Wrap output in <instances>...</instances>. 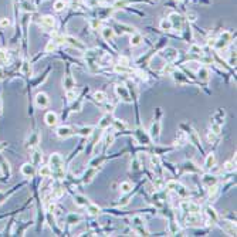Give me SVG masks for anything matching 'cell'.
Instances as JSON below:
<instances>
[{
	"label": "cell",
	"mask_w": 237,
	"mask_h": 237,
	"mask_svg": "<svg viewBox=\"0 0 237 237\" xmlns=\"http://www.w3.org/2000/svg\"><path fill=\"white\" fill-rule=\"evenodd\" d=\"M50 165H51V175H54L57 179L64 178V168H63V159L58 154H53L50 156Z\"/></svg>",
	"instance_id": "cell-1"
},
{
	"label": "cell",
	"mask_w": 237,
	"mask_h": 237,
	"mask_svg": "<svg viewBox=\"0 0 237 237\" xmlns=\"http://www.w3.org/2000/svg\"><path fill=\"white\" fill-rule=\"evenodd\" d=\"M230 38H231V36H230V33H223L222 36H220V38L217 40V43H216V47H217L219 50H222V48H224L226 46H227L229 43H230Z\"/></svg>",
	"instance_id": "cell-2"
},
{
	"label": "cell",
	"mask_w": 237,
	"mask_h": 237,
	"mask_svg": "<svg viewBox=\"0 0 237 237\" xmlns=\"http://www.w3.org/2000/svg\"><path fill=\"white\" fill-rule=\"evenodd\" d=\"M48 102H50V99H48V97H47V94L38 93L37 95H36V104H37V107L46 108L47 105H48Z\"/></svg>",
	"instance_id": "cell-3"
},
{
	"label": "cell",
	"mask_w": 237,
	"mask_h": 237,
	"mask_svg": "<svg viewBox=\"0 0 237 237\" xmlns=\"http://www.w3.org/2000/svg\"><path fill=\"white\" fill-rule=\"evenodd\" d=\"M220 227L229 234V236H236V224L230 222H220Z\"/></svg>",
	"instance_id": "cell-4"
},
{
	"label": "cell",
	"mask_w": 237,
	"mask_h": 237,
	"mask_svg": "<svg viewBox=\"0 0 237 237\" xmlns=\"http://www.w3.org/2000/svg\"><path fill=\"white\" fill-rule=\"evenodd\" d=\"M169 22L172 23V28H176V30L182 28V17L179 14H176V13H170Z\"/></svg>",
	"instance_id": "cell-5"
},
{
	"label": "cell",
	"mask_w": 237,
	"mask_h": 237,
	"mask_svg": "<svg viewBox=\"0 0 237 237\" xmlns=\"http://www.w3.org/2000/svg\"><path fill=\"white\" fill-rule=\"evenodd\" d=\"M115 93H117L118 95H119L121 98L124 99V101H126V102L131 101V99H129V94H128V89H126V87H124V85H117V87H115Z\"/></svg>",
	"instance_id": "cell-6"
},
{
	"label": "cell",
	"mask_w": 237,
	"mask_h": 237,
	"mask_svg": "<svg viewBox=\"0 0 237 237\" xmlns=\"http://www.w3.org/2000/svg\"><path fill=\"white\" fill-rule=\"evenodd\" d=\"M73 129H71L70 126H60L58 129H57V136L58 138H70L71 135H73Z\"/></svg>",
	"instance_id": "cell-7"
},
{
	"label": "cell",
	"mask_w": 237,
	"mask_h": 237,
	"mask_svg": "<svg viewBox=\"0 0 237 237\" xmlns=\"http://www.w3.org/2000/svg\"><path fill=\"white\" fill-rule=\"evenodd\" d=\"M162 56L168 60V61H175L178 58V50L175 48H166L165 51L162 53Z\"/></svg>",
	"instance_id": "cell-8"
},
{
	"label": "cell",
	"mask_w": 237,
	"mask_h": 237,
	"mask_svg": "<svg viewBox=\"0 0 237 237\" xmlns=\"http://www.w3.org/2000/svg\"><path fill=\"white\" fill-rule=\"evenodd\" d=\"M22 173L24 176H27V178H33L34 173H36V170H34L33 165H30V163H24V165L22 166Z\"/></svg>",
	"instance_id": "cell-9"
},
{
	"label": "cell",
	"mask_w": 237,
	"mask_h": 237,
	"mask_svg": "<svg viewBox=\"0 0 237 237\" xmlns=\"http://www.w3.org/2000/svg\"><path fill=\"white\" fill-rule=\"evenodd\" d=\"M54 24H56V20H54V17H51V16H44L43 19H41V26H43L44 28H53Z\"/></svg>",
	"instance_id": "cell-10"
},
{
	"label": "cell",
	"mask_w": 237,
	"mask_h": 237,
	"mask_svg": "<svg viewBox=\"0 0 237 237\" xmlns=\"http://www.w3.org/2000/svg\"><path fill=\"white\" fill-rule=\"evenodd\" d=\"M44 121L48 126H56L57 125V115L54 112H47L46 117H44Z\"/></svg>",
	"instance_id": "cell-11"
},
{
	"label": "cell",
	"mask_w": 237,
	"mask_h": 237,
	"mask_svg": "<svg viewBox=\"0 0 237 237\" xmlns=\"http://www.w3.org/2000/svg\"><path fill=\"white\" fill-rule=\"evenodd\" d=\"M64 38H65V41H68V43H70L73 47H75V48H78V50H84V44L80 43L77 38L70 37V36H68V37H64Z\"/></svg>",
	"instance_id": "cell-12"
},
{
	"label": "cell",
	"mask_w": 237,
	"mask_h": 237,
	"mask_svg": "<svg viewBox=\"0 0 237 237\" xmlns=\"http://www.w3.org/2000/svg\"><path fill=\"white\" fill-rule=\"evenodd\" d=\"M197 75H199V78L202 81H209L210 73H209V70H206V68H199V70H197Z\"/></svg>",
	"instance_id": "cell-13"
},
{
	"label": "cell",
	"mask_w": 237,
	"mask_h": 237,
	"mask_svg": "<svg viewBox=\"0 0 237 237\" xmlns=\"http://www.w3.org/2000/svg\"><path fill=\"white\" fill-rule=\"evenodd\" d=\"M114 33H115L114 28H108V27L102 28V37H104L107 41L112 40V37H114Z\"/></svg>",
	"instance_id": "cell-14"
},
{
	"label": "cell",
	"mask_w": 237,
	"mask_h": 237,
	"mask_svg": "<svg viewBox=\"0 0 237 237\" xmlns=\"http://www.w3.org/2000/svg\"><path fill=\"white\" fill-rule=\"evenodd\" d=\"M216 182H217V179L214 178V176H212V175H206V176H203V185L204 186H213V185H216Z\"/></svg>",
	"instance_id": "cell-15"
},
{
	"label": "cell",
	"mask_w": 237,
	"mask_h": 237,
	"mask_svg": "<svg viewBox=\"0 0 237 237\" xmlns=\"http://www.w3.org/2000/svg\"><path fill=\"white\" fill-rule=\"evenodd\" d=\"M214 165H216V158H214V155H213V154H209V155H207V158H206V162H204V166H206L207 169H212Z\"/></svg>",
	"instance_id": "cell-16"
},
{
	"label": "cell",
	"mask_w": 237,
	"mask_h": 237,
	"mask_svg": "<svg viewBox=\"0 0 237 237\" xmlns=\"http://www.w3.org/2000/svg\"><path fill=\"white\" fill-rule=\"evenodd\" d=\"M159 131H160V124L156 121V122H155L154 125H152V129H151V135H152V138H155V139L159 138Z\"/></svg>",
	"instance_id": "cell-17"
},
{
	"label": "cell",
	"mask_w": 237,
	"mask_h": 237,
	"mask_svg": "<svg viewBox=\"0 0 237 237\" xmlns=\"http://www.w3.org/2000/svg\"><path fill=\"white\" fill-rule=\"evenodd\" d=\"M111 124H112V117L111 115H105L101 119V122H99V128H107V126H109Z\"/></svg>",
	"instance_id": "cell-18"
},
{
	"label": "cell",
	"mask_w": 237,
	"mask_h": 237,
	"mask_svg": "<svg viewBox=\"0 0 237 237\" xmlns=\"http://www.w3.org/2000/svg\"><path fill=\"white\" fill-rule=\"evenodd\" d=\"M189 135H190V141L193 142L194 145H196L197 148H200V144H199V136H197V134L194 132L193 129H192V128H189ZM202 149V148H200Z\"/></svg>",
	"instance_id": "cell-19"
},
{
	"label": "cell",
	"mask_w": 237,
	"mask_h": 237,
	"mask_svg": "<svg viewBox=\"0 0 237 237\" xmlns=\"http://www.w3.org/2000/svg\"><path fill=\"white\" fill-rule=\"evenodd\" d=\"M93 131H94V128L93 126H84V128H81L80 131H78V134H80L81 136H91V134H93Z\"/></svg>",
	"instance_id": "cell-20"
},
{
	"label": "cell",
	"mask_w": 237,
	"mask_h": 237,
	"mask_svg": "<svg viewBox=\"0 0 237 237\" xmlns=\"http://www.w3.org/2000/svg\"><path fill=\"white\" fill-rule=\"evenodd\" d=\"M141 41H142V36L141 34H136V33H134L132 36H131V46H139L141 44Z\"/></svg>",
	"instance_id": "cell-21"
},
{
	"label": "cell",
	"mask_w": 237,
	"mask_h": 237,
	"mask_svg": "<svg viewBox=\"0 0 237 237\" xmlns=\"http://www.w3.org/2000/svg\"><path fill=\"white\" fill-rule=\"evenodd\" d=\"M37 142H38V135H37L36 132H34L33 135H31V138L27 141L26 146H27V148H30V146H36V145H37Z\"/></svg>",
	"instance_id": "cell-22"
},
{
	"label": "cell",
	"mask_w": 237,
	"mask_h": 237,
	"mask_svg": "<svg viewBox=\"0 0 237 237\" xmlns=\"http://www.w3.org/2000/svg\"><path fill=\"white\" fill-rule=\"evenodd\" d=\"M99 212H101V209H99L97 204H89L88 203V213L91 216H98Z\"/></svg>",
	"instance_id": "cell-23"
},
{
	"label": "cell",
	"mask_w": 237,
	"mask_h": 237,
	"mask_svg": "<svg viewBox=\"0 0 237 237\" xmlns=\"http://www.w3.org/2000/svg\"><path fill=\"white\" fill-rule=\"evenodd\" d=\"M75 204L77 206H87L88 204V199L84 196H75Z\"/></svg>",
	"instance_id": "cell-24"
},
{
	"label": "cell",
	"mask_w": 237,
	"mask_h": 237,
	"mask_svg": "<svg viewBox=\"0 0 237 237\" xmlns=\"http://www.w3.org/2000/svg\"><path fill=\"white\" fill-rule=\"evenodd\" d=\"M234 169H236V156H234V159L231 160V162H226L224 163V170H227V172H233Z\"/></svg>",
	"instance_id": "cell-25"
},
{
	"label": "cell",
	"mask_w": 237,
	"mask_h": 237,
	"mask_svg": "<svg viewBox=\"0 0 237 237\" xmlns=\"http://www.w3.org/2000/svg\"><path fill=\"white\" fill-rule=\"evenodd\" d=\"M95 173H97V170H95V169L88 170V172H87L85 175H84V182H87V183H88V182H91V180H93V178L95 176Z\"/></svg>",
	"instance_id": "cell-26"
},
{
	"label": "cell",
	"mask_w": 237,
	"mask_h": 237,
	"mask_svg": "<svg viewBox=\"0 0 237 237\" xmlns=\"http://www.w3.org/2000/svg\"><path fill=\"white\" fill-rule=\"evenodd\" d=\"M119 189H121L122 193H128V192L132 189V185H131L129 182H124V183H121L119 185Z\"/></svg>",
	"instance_id": "cell-27"
},
{
	"label": "cell",
	"mask_w": 237,
	"mask_h": 237,
	"mask_svg": "<svg viewBox=\"0 0 237 237\" xmlns=\"http://www.w3.org/2000/svg\"><path fill=\"white\" fill-rule=\"evenodd\" d=\"M160 28L165 31H170L172 30V23H170L169 20H162V22H160Z\"/></svg>",
	"instance_id": "cell-28"
},
{
	"label": "cell",
	"mask_w": 237,
	"mask_h": 237,
	"mask_svg": "<svg viewBox=\"0 0 237 237\" xmlns=\"http://www.w3.org/2000/svg\"><path fill=\"white\" fill-rule=\"evenodd\" d=\"M74 85H75V84H74V81H73V78L68 75V77L64 80V87L67 88V91H70V89H73V87H74Z\"/></svg>",
	"instance_id": "cell-29"
},
{
	"label": "cell",
	"mask_w": 237,
	"mask_h": 237,
	"mask_svg": "<svg viewBox=\"0 0 237 237\" xmlns=\"http://www.w3.org/2000/svg\"><path fill=\"white\" fill-rule=\"evenodd\" d=\"M40 175L43 176V178H48V176L51 175V168H50V166H41Z\"/></svg>",
	"instance_id": "cell-30"
},
{
	"label": "cell",
	"mask_w": 237,
	"mask_h": 237,
	"mask_svg": "<svg viewBox=\"0 0 237 237\" xmlns=\"http://www.w3.org/2000/svg\"><path fill=\"white\" fill-rule=\"evenodd\" d=\"M217 194V186L213 185V186H209V200H213Z\"/></svg>",
	"instance_id": "cell-31"
},
{
	"label": "cell",
	"mask_w": 237,
	"mask_h": 237,
	"mask_svg": "<svg viewBox=\"0 0 237 237\" xmlns=\"http://www.w3.org/2000/svg\"><path fill=\"white\" fill-rule=\"evenodd\" d=\"M94 98L99 102H104L105 99H107V95H105V93H102V91H97V93L94 94Z\"/></svg>",
	"instance_id": "cell-32"
},
{
	"label": "cell",
	"mask_w": 237,
	"mask_h": 237,
	"mask_svg": "<svg viewBox=\"0 0 237 237\" xmlns=\"http://www.w3.org/2000/svg\"><path fill=\"white\" fill-rule=\"evenodd\" d=\"M65 9V3L63 2V0H57L56 3H54V10L56 12H61V10Z\"/></svg>",
	"instance_id": "cell-33"
},
{
	"label": "cell",
	"mask_w": 237,
	"mask_h": 237,
	"mask_svg": "<svg viewBox=\"0 0 237 237\" xmlns=\"http://www.w3.org/2000/svg\"><path fill=\"white\" fill-rule=\"evenodd\" d=\"M206 213H207V216H209L210 219H213V222H217V214H216L214 209H212V207H207Z\"/></svg>",
	"instance_id": "cell-34"
},
{
	"label": "cell",
	"mask_w": 237,
	"mask_h": 237,
	"mask_svg": "<svg viewBox=\"0 0 237 237\" xmlns=\"http://www.w3.org/2000/svg\"><path fill=\"white\" fill-rule=\"evenodd\" d=\"M41 158H43V156H41L40 152L36 151V152L33 154V163H36V165H37V163H40V162H41Z\"/></svg>",
	"instance_id": "cell-35"
},
{
	"label": "cell",
	"mask_w": 237,
	"mask_h": 237,
	"mask_svg": "<svg viewBox=\"0 0 237 237\" xmlns=\"http://www.w3.org/2000/svg\"><path fill=\"white\" fill-rule=\"evenodd\" d=\"M112 122H114V125H115L117 129H126V124L125 122H121V121H118V119L112 121Z\"/></svg>",
	"instance_id": "cell-36"
},
{
	"label": "cell",
	"mask_w": 237,
	"mask_h": 237,
	"mask_svg": "<svg viewBox=\"0 0 237 237\" xmlns=\"http://www.w3.org/2000/svg\"><path fill=\"white\" fill-rule=\"evenodd\" d=\"M220 124H217V122H212V132L213 134H216V135H219L220 134Z\"/></svg>",
	"instance_id": "cell-37"
},
{
	"label": "cell",
	"mask_w": 237,
	"mask_h": 237,
	"mask_svg": "<svg viewBox=\"0 0 237 237\" xmlns=\"http://www.w3.org/2000/svg\"><path fill=\"white\" fill-rule=\"evenodd\" d=\"M63 194H64V189L63 188H56L53 190V196L54 197H60V196H63Z\"/></svg>",
	"instance_id": "cell-38"
},
{
	"label": "cell",
	"mask_w": 237,
	"mask_h": 237,
	"mask_svg": "<svg viewBox=\"0 0 237 237\" xmlns=\"http://www.w3.org/2000/svg\"><path fill=\"white\" fill-rule=\"evenodd\" d=\"M115 71H117V73H129V68L125 67V65H119V64H118L117 67H115Z\"/></svg>",
	"instance_id": "cell-39"
},
{
	"label": "cell",
	"mask_w": 237,
	"mask_h": 237,
	"mask_svg": "<svg viewBox=\"0 0 237 237\" xmlns=\"http://www.w3.org/2000/svg\"><path fill=\"white\" fill-rule=\"evenodd\" d=\"M166 188L169 189V190H175L176 188H178V182H175V180H169L166 183Z\"/></svg>",
	"instance_id": "cell-40"
},
{
	"label": "cell",
	"mask_w": 237,
	"mask_h": 237,
	"mask_svg": "<svg viewBox=\"0 0 237 237\" xmlns=\"http://www.w3.org/2000/svg\"><path fill=\"white\" fill-rule=\"evenodd\" d=\"M78 220H80V216L70 214V217H68V220H67V222H68V223H77Z\"/></svg>",
	"instance_id": "cell-41"
},
{
	"label": "cell",
	"mask_w": 237,
	"mask_h": 237,
	"mask_svg": "<svg viewBox=\"0 0 237 237\" xmlns=\"http://www.w3.org/2000/svg\"><path fill=\"white\" fill-rule=\"evenodd\" d=\"M119 65H125V67H128V65H129V60L126 58V57H119Z\"/></svg>",
	"instance_id": "cell-42"
},
{
	"label": "cell",
	"mask_w": 237,
	"mask_h": 237,
	"mask_svg": "<svg viewBox=\"0 0 237 237\" xmlns=\"http://www.w3.org/2000/svg\"><path fill=\"white\" fill-rule=\"evenodd\" d=\"M54 50H56V43H54V41H50L46 47V51H54Z\"/></svg>",
	"instance_id": "cell-43"
},
{
	"label": "cell",
	"mask_w": 237,
	"mask_h": 237,
	"mask_svg": "<svg viewBox=\"0 0 237 237\" xmlns=\"http://www.w3.org/2000/svg\"><path fill=\"white\" fill-rule=\"evenodd\" d=\"M10 20L9 19H0V27H9Z\"/></svg>",
	"instance_id": "cell-44"
},
{
	"label": "cell",
	"mask_w": 237,
	"mask_h": 237,
	"mask_svg": "<svg viewBox=\"0 0 237 237\" xmlns=\"http://www.w3.org/2000/svg\"><path fill=\"white\" fill-rule=\"evenodd\" d=\"M190 51L193 53V54H202V48H200V47H197V46H192Z\"/></svg>",
	"instance_id": "cell-45"
},
{
	"label": "cell",
	"mask_w": 237,
	"mask_h": 237,
	"mask_svg": "<svg viewBox=\"0 0 237 237\" xmlns=\"http://www.w3.org/2000/svg\"><path fill=\"white\" fill-rule=\"evenodd\" d=\"M175 80L176 81H180V83H183V81H186L185 78H183V74H180V73H175Z\"/></svg>",
	"instance_id": "cell-46"
},
{
	"label": "cell",
	"mask_w": 237,
	"mask_h": 237,
	"mask_svg": "<svg viewBox=\"0 0 237 237\" xmlns=\"http://www.w3.org/2000/svg\"><path fill=\"white\" fill-rule=\"evenodd\" d=\"M67 98L70 99V101H73V99L75 98V93H74V91H71V89H70V91H67Z\"/></svg>",
	"instance_id": "cell-47"
},
{
	"label": "cell",
	"mask_w": 237,
	"mask_h": 237,
	"mask_svg": "<svg viewBox=\"0 0 237 237\" xmlns=\"http://www.w3.org/2000/svg\"><path fill=\"white\" fill-rule=\"evenodd\" d=\"M172 71H173L172 65H165V67H163V73H165V74H166V73H172Z\"/></svg>",
	"instance_id": "cell-48"
},
{
	"label": "cell",
	"mask_w": 237,
	"mask_h": 237,
	"mask_svg": "<svg viewBox=\"0 0 237 237\" xmlns=\"http://www.w3.org/2000/svg\"><path fill=\"white\" fill-rule=\"evenodd\" d=\"M214 139H216V134L209 132V135H207V141H209V142H213Z\"/></svg>",
	"instance_id": "cell-49"
},
{
	"label": "cell",
	"mask_w": 237,
	"mask_h": 237,
	"mask_svg": "<svg viewBox=\"0 0 237 237\" xmlns=\"http://www.w3.org/2000/svg\"><path fill=\"white\" fill-rule=\"evenodd\" d=\"M188 19L190 20V22H194V20H196V14H194V13H188Z\"/></svg>",
	"instance_id": "cell-50"
},
{
	"label": "cell",
	"mask_w": 237,
	"mask_h": 237,
	"mask_svg": "<svg viewBox=\"0 0 237 237\" xmlns=\"http://www.w3.org/2000/svg\"><path fill=\"white\" fill-rule=\"evenodd\" d=\"M230 65H236V53L231 54V58H230Z\"/></svg>",
	"instance_id": "cell-51"
},
{
	"label": "cell",
	"mask_w": 237,
	"mask_h": 237,
	"mask_svg": "<svg viewBox=\"0 0 237 237\" xmlns=\"http://www.w3.org/2000/svg\"><path fill=\"white\" fill-rule=\"evenodd\" d=\"M112 142H114V135H109L107 138V145H111Z\"/></svg>",
	"instance_id": "cell-52"
},
{
	"label": "cell",
	"mask_w": 237,
	"mask_h": 237,
	"mask_svg": "<svg viewBox=\"0 0 237 237\" xmlns=\"http://www.w3.org/2000/svg\"><path fill=\"white\" fill-rule=\"evenodd\" d=\"M54 210H56V204H54V203L50 204V206H48V213H54Z\"/></svg>",
	"instance_id": "cell-53"
},
{
	"label": "cell",
	"mask_w": 237,
	"mask_h": 237,
	"mask_svg": "<svg viewBox=\"0 0 237 237\" xmlns=\"http://www.w3.org/2000/svg\"><path fill=\"white\" fill-rule=\"evenodd\" d=\"M4 146H6V145H4V144H0V151H2V149H3Z\"/></svg>",
	"instance_id": "cell-54"
},
{
	"label": "cell",
	"mask_w": 237,
	"mask_h": 237,
	"mask_svg": "<svg viewBox=\"0 0 237 237\" xmlns=\"http://www.w3.org/2000/svg\"><path fill=\"white\" fill-rule=\"evenodd\" d=\"M155 2H158V0H155Z\"/></svg>",
	"instance_id": "cell-55"
}]
</instances>
